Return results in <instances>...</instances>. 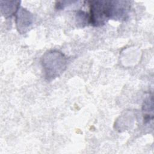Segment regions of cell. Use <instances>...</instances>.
Listing matches in <instances>:
<instances>
[{
  "label": "cell",
  "instance_id": "6da1fadb",
  "mask_svg": "<svg viewBox=\"0 0 154 154\" xmlns=\"http://www.w3.org/2000/svg\"><path fill=\"white\" fill-rule=\"evenodd\" d=\"M89 23L94 26L103 25L109 19H116V1H89Z\"/></svg>",
  "mask_w": 154,
  "mask_h": 154
},
{
  "label": "cell",
  "instance_id": "7a4b0ae2",
  "mask_svg": "<svg viewBox=\"0 0 154 154\" xmlns=\"http://www.w3.org/2000/svg\"><path fill=\"white\" fill-rule=\"evenodd\" d=\"M67 60L61 52L52 50L46 52L42 58V64L45 78L50 81L61 75L66 70Z\"/></svg>",
  "mask_w": 154,
  "mask_h": 154
},
{
  "label": "cell",
  "instance_id": "3957f363",
  "mask_svg": "<svg viewBox=\"0 0 154 154\" xmlns=\"http://www.w3.org/2000/svg\"><path fill=\"white\" fill-rule=\"evenodd\" d=\"M33 16L27 10L20 7L16 13L17 29L20 34L26 32L33 23Z\"/></svg>",
  "mask_w": 154,
  "mask_h": 154
},
{
  "label": "cell",
  "instance_id": "277c9868",
  "mask_svg": "<svg viewBox=\"0 0 154 154\" xmlns=\"http://www.w3.org/2000/svg\"><path fill=\"white\" fill-rule=\"evenodd\" d=\"M4 5L1 3V13L4 17H8L13 14H16L18 11L20 2L19 1H2Z\"/></svg>",
  "mask_w": 154,
  "mask_h": 154
}]
</instances>
